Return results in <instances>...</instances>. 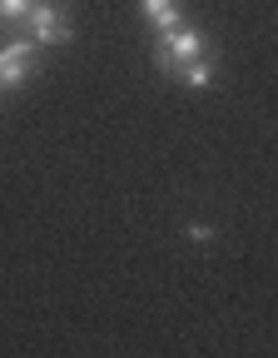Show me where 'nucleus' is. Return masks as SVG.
<instances>
[{"mask_svg": "<svg viewBox=\"0 0 278 358\" xmlns=\"http://www.w3.org/2000/svg\"><path fill=\"white\" fill-rule=\"evenodd\" d=\"M30 40H10V45H0V90H15L30 80Z\"/></svg>", "mask_w": 278, "mask_h": 358, "instance_id": "7ed1b4c3", "label": "nucleus"}, {"mask_svg": "<svg viewBox=\"0 0 278 358\" xmlns=\"http://www.w3.org/2000/svg\"><path fill=\"white\" fill-rule=\"evenodd\" d=\"M145 6V15H149V25L164 35V30H174V25H184V15H179V0H139Z\"/></svg>", "mask_w": 278, "mask_h": 358, "instance_id": "20e7f679", "label": "nucleus"}, {"mask_svg": "<svg viewBox=\"0 0 278 358\" xmlns=\"http://www.w3.org/2000/svg\"><path fill=\"white\" fill-rule=\"evenodd\" d=\"M154 60H159L164 75H174L184 85H209V55H204V35L199 30H184V25L164 30L159 45H154Z\"/></svg>", "mask_w": 278, "mask_h": 358, "instance_id": "f257e3e1", "label": "nucleus"}, {"mask_svg": "<svg viewBox=\"0 0 278 358\" xmlns=\"http://www.w3.org/2000/svg\"><path fill=\"white\" fill-rule=\"evenodd\" d=\"M35 0H0V20H25V10Z\"/></svg>", "mask_w": 278, "mask_h": 358, "instance_id": "39448f33", "label": "nucleus"}, {"mask_svg": "<svg viewBox=\"0 0 278 358\" xmlns=\"http://www.w3.org/2000/svg\"><path fill=\"white\" fill-rule=\"evenodd\" d=\"M25 25H30V35H35L40 45H65V40H70V20H65L55 6H30V10H25Z\"/></svg>", "mask_w": 278, "mask_h": 358, "instance_id": "f03ea898", "label": "nucleus"}]
</instances>
